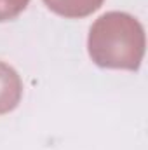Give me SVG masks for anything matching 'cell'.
<instances>
[{"label":"cell","instance_id":"1","mask_svg":"<svg viewBox=\"0 0 148 150\" xmlns=\"http://www.w3.org/2000/svg\"><path fill=\"white\" fill-rule=\"evenodd\" d=\"M145 30L127 12H106L89 30L87 49L91 59L101 68L136 72L145 56Z\"/></svg>","mask_w":148,"mask_h":150},{"label":"cell","instance_id":"2","mask_svg":"<svg viewBox=\"0 0 148 150\" xmlns=\"http://www.w3.org/2000/svg\"><path fill=\"white\" fill-rule=\"evenodd\" d=\"M23 96V82L18 72L0 61V115L12 112Z\"/></svg>","mask_w":148,"mask_h":150},{"label":"cell","instance_id":"3","mask_svg":"<svg viewBox=\"0 0 148 150\" xmlns=\"http://www.w3.org/2000/svg\"><path fill=\"white\" fill-rule=\"evenodd\" d=\"M105 0H44L47 9L52 12L63 16V18H85L92 12H96Z\"/></svg>","mask_w":148,"mask_h":150},{"label":"cell","instance_id":"4","mask_svg":"<svg viewBox=\"0 0 148 150\" xmlns=\"http://www.w3.org/2000/svg\"><path fill=\"white\" fill-rule=\"evenodd\" d=\"M28 4L30 0H0V23L19 16L28 7Z\"/></svg>","mask_w":148,"mask_h":150}]
</instances>
